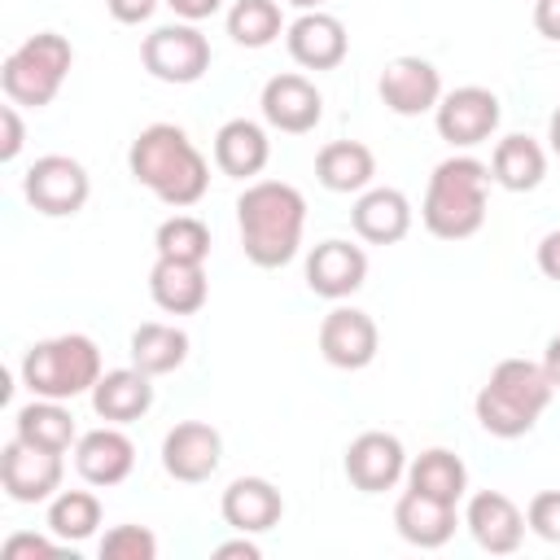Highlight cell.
Returning <instances> with one entry per match:
<instances>
[{
    "mask_svg": "<svg viewBox=\"0 0 560 560\" xmlns=\"http://www.w3.org/2000/svg\"><path fill=\"white\" fill-rule=\"evenodd\" d=\"M101 560H158V534L144 525H114L101 538Z\"/></svg>",
    "mask_w": 560,
    "mask_h": 560,
    "instance_id": "34",
    "label": "cell"
},
{
    "mask_svg": "<svg viewBox=\"0 0 560 560\" xmlns=\"http://www.w3.org/2000/svg\"><path fill=\"white\" fill-rule=\"evenodd\" d=\"M22 192H26V201H31L39 214H48V219H70V214H79V210L88 206L92 179H88V171H83L79 158H70V153H44V158H35V162L26 166Z\"/></svg>",
    "mask_w": 560,
    "mask_h": 560,
    "instance_id": "7",
    "label": "cell"
},
{
    "mask_svg": "<svg viewBox=\"0 0 560 560\" xmlns=\"http://www.w3.org/2000/svg\"><path fill=\"white\" fill-rule=\"evenodd\" d=\"M236 228L241 249L254 267H284L302 249L306 228V197L284 179H254L236 197Z\"/></svg>",
    "mask_w": 560,
    "mask_h": 560,
    "instance_id": "2",
    "label": "cell"
},
{
    "mask_svg": "<svg viewBox=\"0 0 560 560\" xmlns=\"http://www.w3.org/2000/svg\"><path fill=\"white\" fill-rule=\"evenodd\" d=\"M284 4H293V9H302V13H311V9H319L324 0H284Z\"/></svg>",
    "mask_w": 560,
    "mask_h": 560,
    "instance_id": "45",
    "label": "cell"
},
{
    "mask_svg": "<svg viewBox=\"0 0 560 560\" xmlns=\"http://www.w3.org/2000/svg\"><path fill=\"white\" fill-rule=\"evenodd\" d=\"M149 298L158 302V311L166 315H197L210 298V280L201 262H175V258H158L149 271Z\"/></svg>",
    "mask_w": 560,
    "mask_h": 560,
    "instance_id": "24",
    "label": "cell"
},
{
    "mask_svg": "<svg viewBox=\"0 0 560 560\" xmlns=\"http://www.w3.org/2000/svg\"><path fill=\"white\" fill-rule=\"evenodd\" d=\"M140 61L162 83H197L210 70V39L197 31V22H171L144 35Z\"/></svg>",
    "mask_w": 560,
    "mask_h": 560,
    "instance_id": "8",
    "label": "cell"
},
{
    "mask_svg": "<svg viewBox=\"0 0 560 560\" xmlns=\"http://www.w3.org/2000/svg\"><path fill=\"white\" fill-rule=\"evenodd\" d=\"M219 512H223V521H228L236 534H267V529L280 525L284 499H280V490H276L267 477H236V481L223 490Z\"/></svg>",
    "mask_w": 560,
    "mask_h": 560,
    "instance_id": "22",
    "label": "cell"
},
{
    "mask_svg": "<svg viewBox=\"0 0 560 560\" xmlns=\"http://www.w3.org/2000/svg\"><path fill=\"white\" fill-rule=\"evenodd\" d=\"M547 140H551V153L560 158V105H556V114H551V122H547Z\"/></svg>",
    "mask_w": 560,
    "mask_h": 560,
    "instance_id": "44",
    "label": "cell"
},
{
    "mask_svg": "<svg viewBox=\"0 0 560 560\" xmlns=\"http://www.w3.org/2000/svg\"><path fill=\"white\" fill-rule=\"evenodd\" d=\"M158 258H175V262H206L210 258V228L197 214H171L158 236Z\"/></svg>",
    "mask_w": 560,
    "mask_h": 560,
    "instance_id": "33",
    "label": "cell"
},
{
    "mask_svg": "<svg viewBox=\"0 0 560 560\" xmlns=\"http://www.w3.org/2000/svg\"><path fill=\"white\" fill-rule=\"evenodd\" d=\"M464 525L477 538V547L490 551V556H512L521 547L525 529H529L525 512L503 490H477L468 499V508H464Z\"/></svg>",
    "mask_w": 560,
    "mask_h": 560,
    "instance_id": "18",
    "label": "cell"
},
{
    "mask_svg": "<svg viewBox=\"0 0 560 560\" xmlns=\"http://www.w3.org/2000/svg\"><path fill=\"white\" fill-rule=\"evenodd\" d=\"M284 13L276 0H232L228 9V35L241 48H267L284 35Z\"/></svg>",
    "mask_w": 560,
    "mask_h": 560,
    "instance_id": "32",
    "label": "cell"
},
{
    "mask_svg": "<svg viewBox=\"0 0 560 560\" xmlns=\"http://www.w3.org/2000/svg\"><path fill=\"white\" fill-rule=\"evenodd\" d=\"M284 44H289V57L302 70H337L350 52V35H346L341 18H332L324 9H311L298 22H289Z\"/></svg>",
    "mask_w": 560,
    "mask_h": 560,
    "instance_id": "19",
    "label": "cell"
},
{
    "mask_svg": "<svg viewBox=\"0 0 560 560\" xmlns=\"http://www.w3.org/2000/svg\"><path fill=\"white\" fill-rule=\"evenodd\" d=\"M542 372H547V381L560 389V332L547 341V350H542Z\"/></svg>",
    "mask_w": 560,
    "mask_h": 560,
    "instance_id": "43",
    "label": "cell"
},
{
    "mask_svg": "<svg viewBox=\"0 0 560 560\" xmlns=\"http://www.w3.org/2000/svg\"><path fill=\"white\" fill-rule=\"evenodd\" d=\"M455 525H459V512L455 503H442V499H429L420 490H402L398 503H394V529L420 547V551H433V547H446L455 538Z\"/></svg>",
    "mask_w": 560,
    "mask_h": 560,
    "instance_id": "21",
    "label": "cell"
},
{
    "mask_svg": "<svg viewBox=\"0 0 560 560\" xmlns=\"http://www.w3.org/2000/svg\"><path fill=\"white\" fill-rule=\"evenodd\" d=\"M490 166L455 153L446 162L433 166L424 201H420V219L429 228V236L438 241H468L481 232L486 223V201H490Z\"/></svg>",
    "mask_w": 560,
    "mask_h": 560,
    "instance_id": "3",
    "label": "cell"
},
{
    "mask_svg": "<svg viewBox=\"0 0 560 560\" xmlns=\"http://www.w3.org/2000/svg\"><path fill=\"white\" fill-rule=\"evenodd\" d=\"M350 228L368 245H398L411 232V201L398 188H363L350 206Z\"/></svg>",
    "mask_w": 560,
    "mask_h": 560,
    "instance_id": "20",
    "label": "cell"
},
{
    "mask_svg": "<svg viewBox=\"0 0 560 560\" xmlns=\"http://www.w3.org/2000/svg\"><path fill=\"white\" fill-rule=\"evenodd\" d=\"M376 346H381L376 319L368 311H359V306H332L319 319V354L341 372L368 368L376 359Z\"/></svg>",
    "mask_w": 560,
    "mask_h": 560,
    "instance_id": "13",
    "label": "cell"
},
{
    "mask_svg": "<svg viewBox=\"0 0 560 560\" xmlns=\"http://www.w3.org/2000/svg\"><path fill=\"white\" fill-rule=\"evenodd\" d=\"M538 271H542L547 280H556V284H560V228H556V232H547V236L538 241Z\"/></svg>",
    "mask_w": 560,
    "mask_h": 560,
    "instance_id": "40",
    "label": "cell"
},
{
    "mask_svg": "<svg viewBox=\"0 0 560 560\" xmlns=\"http://www.w3.org/2000/svg\"><path fill=\"white\" fill-rule=\"evenodd\" d=\"M219 459H223V438L206 420H179L162 438V468H166V477H175L184 486H197V481L214 477Z\"/></svg>",
    "mask_w": 560,
    "mask_h": 560,
    "instance_id": "14",
    "label": "cell"
},
{
    "mask_svg": "<svg viewBox=\"0 0 560 560\" xmlns=\"http://www.w3.org/2000/svg\"><path fill=\"white\" fill-rule=\"evenodd\" d=\"M503 109H499V96L490 88H455V92H442L438 109H433V122H438V136L451 144V149H472V144H486L499 127Z\"/></svg>",
    "mask_w": 560,
    "mask_h": 560,
    "instance_id": "9",
    "label": "cell"
},
{
    "mask_svg": "<svg viewBox=\"0 0 560 560\" xmlns=\"http://www.w3.org/2000/svg\"><path fill=\"white\" fill-rule=\"evenodd\" d=\"M158 4H162V0H105L109 18L122 22V26H140V22H149Z\"/></svg>",
    "mask_w": 560,
    "mask_h": 560,
    "instance_id": "38",
    "label": "cell"
},
{
    "mask_svg": "<svg viewBox=\"0 0 560 560\" xmlns=\"http://www.w3.org/2000/svg\"><path fill=\"white\" fill-rule=\"evenodd\" d=\"M267 158H271V140L254 118H228L214 131V166L223 175L254 179V175H262Z\"/></svg>",
    "mask_w": 560,
    "mask_h": 560,
    "instance_id": "25",
    "label": "cell"
},
{
    "mask_svg": "<svg viewBox=\"0 0 560 560\" xmlns=\"http://www.w3.org/2000/svg\"><path fill=\"white\" fill-rule=\"evenodd\" d=\"M525 525L542 542H560V490H538L525 508Z\"/></svg>",
    "mask_w": 560,
    "mask_h": 560,
    "instance_id": "35",
    "label": "cell"
},
{
    "mask_svg": "<svg viewBox=\"0 0 560 560\" xmlns=\"http://www.w3.org/2000/svg\"><path fill=\"white\" fill-rule=\"evenodd\" d=\"M214 556H219V560H258L262 547H258L249 534H241V538H232V542H219Z\"/></svg>",
    "mask_w": 560,
    "mask_h": 560,
    "instance_id": "42",
    "label": "cell"
},
{
    "mask_svg": "<svg viewBox=\"0 0 560 560\" xmlns=\"http://www.w3.org/2000/svg\"><path fill=\"white\" fill-rule=\"evenodd\" d=\"M57 542H61V538H48V534H26V529H22V534H9L0 551H4V560H26V556H31V560H35V556L52 560V556L61 551Z\"/></svg>",
    "mask_w": 560,
    "mask_h": 560,
    "instance_id": "36",
    "label": "cell"
},
{
    "mask_svg": "<svg viewBox=\"0 0 560 560\" xmlns=\"http://www.w3.org/2000/svg\"><path fill=\"white\" fill-rule=\"evenodd\" d=\"M407 486L429 494V499H442V503H459L464 490H468V468L455 451L446 446H429L420 451L411 464H407Z\"/></svg>",
    "mask_w": 560,
    "mask_h": 560,
    "instance_id": "29",
    "label": "cell"
},
{
    "mask_svg": "<svg viewBox=\"0 0 560 560\" xmlns=\"http://www.w3.org/2000/svg\"><path fill=\"white\" fill-rule=\"evenodd\" d=\"M179 22H206V18H214L219 9H223V0H162Z\"/></svg>",
    "mask_w": 560,
    "mask_h": 560,
    "instance_id": "39",
    "label": "cell"
},
{
    "mask_svg": "<svg viewBox=\"0 0 560 560\" xmlns=\"http://www.w3.org/2000/svg\"><path fill=\"white\" fill-rule=\"evenodd\" d=\"M22 385L31 389V398H57L70 402L79 394H92V385L101 381V350L88 332H61L48 341H35L22 354Z\"/></svg>",
    "mask_w": 560,
    "mask_h": 560,
    "instance_id": "5",
    "label": "cell"
},
{
    "mask_svg": "<svg viewBox=\"0 0 560 560\" xmlns=\"http://www.w3.org/2000/svg\"><path fill=\"white\" fill-rule=\"evenodd\" d=\"M48 534L52 538H61L66 547L70 542H83V538H92L96 534V525H101V499L92 494V490H57L52 499H48Z\"/></svg>",
    "mask_w": 560,
    "mask_h": 560,
    "instance_id": "31",
    "label": "cell"
},
{
    "mask_svg": "<svg viewBox=\"0 0 560 560\" xmlns=\"http://www.w3.org/2000/svg\"><path fill=\"white\" fill-rule=\"evenodd\" d=\"M22 140H26L22 114H18V105L9 101V105H0V162H13V158L22 153Z\"/></svg>",
    "mask_w": 560,
    "mask_h": 560,
    "instance_id": "37",
    "label": "cell"
},
{
    "mask_svg": "<svg viewBox=\"0 0 560 560\" xmlns=\"http://www.w3.org/2000/svg\"><path fill=\"white\" fill-rule=\"evenodd\" d=\"M556 385L547 381L542 363H529V359H503L494 363L490 381L477 389V424L490 433V438H525L538 416L547 411Z\"/></svg>",
    "mask_w": 560,
    "mask_h": 560,
    "instance_id": "4",
    "label": "cell"
},
{
    "mask_svg": "<svg viewBox=\"0 0 560 560\" xmlns=\"http://www.w3.org/2000/svg\"><path fill=\"white\" fill-rule=\"evenodd\" d=\"M346 477L354 490L363 494H381V490H394L402 477H407V451L394 433H381V429H368L359 433L350 446H346Z\"/></svg>",
    "mask_w": 560,
    "mask_h": 560,
    "instance_id": "15",
    "label": "cell"
},
{
    "mask_svg": "<svg viewBox=\"0 0 560 560\" xmlns=\"http://www.w3.org/2000/svg\"><path fill=\"white\" fill-rule=\"evenodd\" d=\"M376 175V153L363 140H328L315 153V179L328 192H363L372 188Z\"/></svg>",
    "mask_w": 560,
    "mask_h": 560,
    "instance_id": "26",
    "label": "cell"
},
{
    "mask_svg": "<svg viewBox=\"0 0 560 560\" xmlns=\"http://www.w3.org/2000/svg\"><path fill=\"white\" fill-rule=\"evenodd\" d=\"M542 175H547V153H542V144L534 136H521L516 131V136H503L494 144V153H490V179L499 188L529 192V188L542 184Z\"/></svg>",
    "mask_w": 560,
    "mask_h": 560,
    "instance_id": "27",
    "label": "cell"
},
{
    "mask_svg": "<svg viewBox=\"0 0 560 560\" xmlns=\"http://www.w3.org/2000/svg\"><path fill=\"white\" fill-rule=\"evenodd\" d=\"M368 280V254L363 245H350V241H319L311 254H306V289L315 298H328V302H341L350 293H359Z\"/></svg>",
    "mask_w": 560,
    "mask_h": 560,
    "instance_id": "16",
    "label": "cell"
},
{
    "mask_svg": "<svg viewBox=\"0 0 560 560\" xmlns=\"http://www.w3.org/2000/svg\"><path fill=\"white\" fill-rule=\"evenodd\" d=\"M74 66V48L66 35L57 31H39V35H26L0 66V88L13 105H26V109H44L57 101L66 74Z\"/></svg>",
    "mask_w": 560,
    "mask_h": 560,
    "instance_id": "6",
    "label": "cell"
},
{
    "mask_svg": "<svg viewBox=\"0 0 560 560\" xmlns=\"http://www.w3.org/2000/svg\"><path fill=\"white\" fill-rule=\"evenodd\" d=\"M534 26L542 39H560V0H534Z\"/></svg>",
    "mask_w": 560,
    "mask_h": 560,
    "instance_id": "41",
    "label": "cell"
},
{
    "mask_svg": "<svg viewBox=\"0 0 560 560\" xmlns=\"http://www.w3.org/2000/svg\"><path fill=\"white\" fill-rule=\"evenodd\" d=\"M258 105H262L267 127L284 131V136H306V131H315L319 118H324V96H319V88H315L306 74H298V70L271 74V79L262 83V101H258Z\"/></svg>",
    "mask_w": 560,
    "mask_h": 560,
    "instance_id": "11",
    "label": "cell"
},
{
    "mask_svg": "<svg viewBox=\"0 0 560 560\" xmlns=\"http://www.w3.org/2000/svg\"><path fill=\"white\" fill-rule=\"evenodd\" d=\"M149 407H153V376L140 372L136 363H131V368L101 372V381L92 385V411H96L105 424H131V420H140Z\"/></svg>",
    "mask_w": 560,
    "mask_h": 560,
    "instance_id": "23",
    "label": "cell"
},
{
    "mask_svg": "<svg viewBox=\"0 0 560 560\" xmlns=\"http://www.w3.org/2000/svg\"><path fill=\"white\" fill-rule=\"evenodd\" d=\"M61 472H66V464L57 451L31 446L22 438H13L0 451V486L13 503H48L61 490Z\"/></svg>",
    "mask_w": 560,
    "mask_h": 560,
    "instance_id": "10",
    "label": "cell"
},
{
    "mask_svg": "<svg viewBox=\"0 0 560 560\" xmlns=\"http://www.w3.org/2000/svg\"><path fill=\"white\" fill-rule=\"evenodd\" d=\"M184 359H188V332H184V328L149 319V324H140V328L131 332V363H136L140 372L166 376V372H175Z\"/></svg>",
    "mask_w": 560,
    "mask_h": 560,
    "instance_id": "30",
    "label": "cell"
},
{
    "mask_svg": "<svg viewBox=\"0 0 560 560\" xmlns=\"http://www.w3.org/2000/svg\"><path fill=\"white\" fill-rule=\"evenodd\" d=\"M127 166H131L136 184H144L158 201H166L175 210L197 206L206 197V188H210V162L188 140V131L175 127V122H149L131 140Z\"/></svg>",
    "mask_w": 560,
    "mask_h": 560,
    "instance_id": "1",
    "label": "cell"
},
{
    "mask_svg": "<svg viewBox=\"0 0 560 560\" xmlns=\"http://www.w3.org/2000/svg\"><path fill=\"white\" fill-rule=\"evenodd\" d=\"M376 92H381V101H385L389 114H398V118H420V114L438 109V101H442V74H438V66L424 61V57H394V61L381 70Z\"/></svg>",
    "mask_w": 560,
    "mask_h": 560,
    "instance_id": "12",
    "label": "cell"
},
{
    "mask_svg": "<svg viewBox=\"0 0 560 560\" xmlns=\"http://www.w3.org/2000/svg\"><path fill=\"white\" fill-rule=\"evenodd\" d=\"M74 468L88 486H118L131 477L136 468V442L122 433V424H101V429H88L79 433L74 442Z\"/></svg>",
    "mask_w": 560,
    "mask_h": 560,
    "instance_id": "17",
    "label": "cell"
},
{
    "mask_svg": "<svg viewBox=\"0 0 560 560\" xmlns=\"http://www.w3.org/2000/svg\"><path fill=\"white\" fill-rule=\"evenodd\" d=\"M13 438L66 455V451L79 442V429H74V416H70L57 398H31V402L18 407V416H13Z\"/></svg>",
    "mask_w": 560,
    "mask_h": 560,
    "instance_id": "28",
    "label": "cell"
}]
</instances>
